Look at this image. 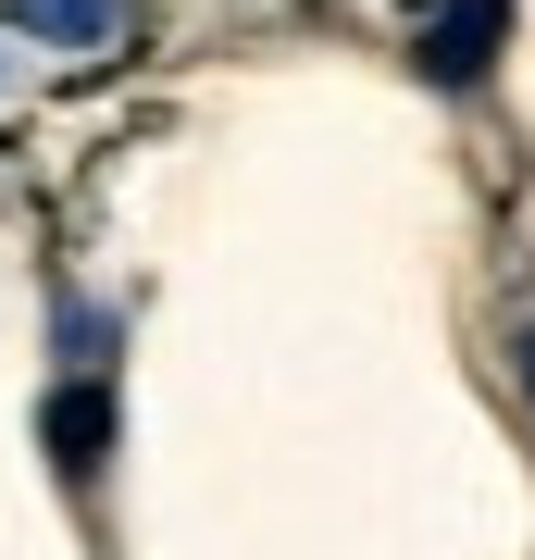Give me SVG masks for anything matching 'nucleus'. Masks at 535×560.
<instances>
[{"mask_svg":"<svg viewBox=\"0 0 535 560\" xmlns=\"http://www.w3.org/2000/svg\"><path fill=\"white\" fill-rule=\"evenodd\" d=\"M523 399H535V337H523Z\"/></svg>","mask_w":535,"mask_h":560,"instance_id":"4","label":"nucleus"},{"mask_svg":"<svg viewBox=\"0 0 535 560\" xmlns=\"http://www.w3.org/2000/svg\"><path fill=\"white\" fill-rule=\"evenodd\" d=\"M0 13H13L25 38H50V50H100L113 38V0H0Z\"/></svg>","mask_w":535,"mask_h":560,"instance_id":"2","label":"nucleus"},{"mask_svg":"<svg viewBox=\"0 0 535 560\" xmlns=\"http://www.w3.org/2000/svg\"><path fill=\"white\" fill-rule=\"evenodd\" d=\"M498 38H511V0H449L437 25H423V88H474Z\"/></svg>","mask_w":535,"mask_h":560,"instance_id":"1","label":"nucleus"},{"mask_svg":"<svg viewBox=\"0 0 535 560\" xmlns=\"http://www.w3.org/2000/svg\"><path fill=\"white\" fill-rule=\"evenodd\" d=\"M50 448L88 474V460L113 448V399H100V386H62V399H50Z\"/></svg>","mask_w":535,"mask_h":560,"instance_id":"3","label":"nucleus"}]
</instances>
